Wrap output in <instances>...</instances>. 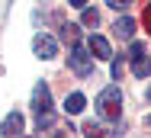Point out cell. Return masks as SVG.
I'll list each match as a JSON object with an SVG mask.
<instances>
[{"instance_id": "obj_1", "label": "cell", "mask_w": 151, "mask_h": 138, "mask_svg": "<svg viewBox=\"0 0 151 138\" xmlns=\"http://www.w3.org/2000/svg\"><path fill=\"white\" fill-rule=\"evenodd\" d=\"M96 112H100L106 122H119V116H122V93H119V87L100 90V96H96Z\"/></svg>"}, {"instance_id": "obj_2", "label": "cell", "mask_w": 151, "mask_h": 138, "mask_svg": "<svg viewBox=\"0 0 151 138\" xmlns=\"http://www.w3.org/2000/svg\"><path fill=\"white\" fill-rule=\"evenodd\" d=\"M68 68L77 74V77H90L93 74V55L87 45H81V42H74L71 45V55H68Z\"/></svg>"}, {"instance_id": "obj_3", "label": "cell", "mask_w": 151, "mask_h": 138, "mask_svg": "<svg viewBox=\"0 0 151 138\" xmlns=\"http://www.w3.org/2000/svg\"><path fill=\"white\" fill-rule=\"evenodd\" d=\"M32 52H35V58H42V61H52V58L58 55V42H55L52 35L39 32V35L32 39Z\"/></svg>"}, {"instance_id": "obj_4", "label": "cell", "mask_w": 151, "mask_h": 138, "mask_svg": "<svg viewBox=\"0 0 151 138\" xmlns=\"http://www.w3.org/2000/svg\"><path fill=\"white\" fill-rule=\"evenodd\" d=\"M32 106H35V112H52V90H48V83H35L32 87Z\"/></svg>"}, {"instance_id": "obj_5", "label": "cell", "mask_w": 151, "mask_h": 138, "mask_svg": "<svg viewBox=\"0 0 151 138\" xmlns=\"http://www.w3.org/2000/svg\"><path fill=\"white\" fill-rule=\"evenodd\" d=\"M87 48H90V55L100 58V61H109V58H113V48H109V42H106L103 35H90V39H87Z\"/></svg>"}, {"instance_id": "obj_6", "label": "cell", "mask_w": 151, "mask_h": 138, "mask_svg": "<svg viewBox=\"0 0 151 138\" xmlns=\"http://www.w3.org/2000/svg\"><path fill=\"white\" fill-rule=\"evenodd\" d=\"M23 125H26L23 112H10V116L0 122V135H19V132H23Z\"/></svg>"}, {"instance_id": "obj_7", "label": "cell", "mask_w": 151, "mask_h": 138, "mask_svg": "<svg viewBox=\"0 0 151 138\" xmlns=\"http://www.w3.org/2000/svg\"><path fill=\"white\" fill-rule=\"evenodd\" d=\"M132 74H135L138 80L151 77V58L148 55H135V58H132Z\"/></svg>"}, {"instance_id": "obj_8", "label": "cell", "mask_w": 151, "mask_h": 138, "mask_svg": "<svg viewBox=\"0 0 151 138\" xmlns=\"http://www.w3.org/2000/svg\"><path fill=\"white\" fill-rule=\"evenodd\" d=\"M113 29H116L119 39H132V35H135V19H132V16H119Z\"/></svg>"}, {"instance_id": "obj_9", "label": "cell", "mask_w": 151, "mask_h": 138, "mask_svg": "<svg viewBox=\"0 0 151 138\" xmlns=\"http://www.w3.org/2000/svg\"><path fill=\"white\" fill-rule=\"evenodd\" d=\"M84 106H87V100H84V93H71V96L64 100V109L71 112V116H77V112H84Z\"/></svg>"}, {"instance_id": "obj_10", "label": "cell", "mask_w": 151, "mask_h": 138, "mask_svg": "<svg viewBox=\"0 0 151 138\" xmlns=\"http://www.w3.org/2000/svg\"><path fill=\"white\" fill-rule=\"evenodd\" d=\"M81 23H84V26H96V23H100V13L90 10V6H84V10H81Z\"/></svg>"}, {"instance_id": "obj_11", "label": "cell", "mask_w": 151, "mask_h": 138, "mask_svg": "<svg viewBox=\"0 0 151 138\" xmlns=\"http://www.w3.org/2000/svg\"><path fill=\"white\" fill-rule=\"evenodd\" d=\"M35 125H39V132H42V129H48V125H55V116H52V112H39V119H35Z\"/></svg>"}, {"instance_id": "obj_12", "label": "cell", "mask_w": 151, "mask_h": 138, "mask_svg": "<svg viewBox=\"0 0 151 138\" xmlns=\"http://www.w3.org/2000/svg\"><path fill=\"white\" fill-rule=\"evenodd\" d=\"M84 132H87V138H103V129H100V125H93V122L84 125Z\"/></svg>"}, {"instance_id": "obj_13", "label": "cell", "mask_w": 151, "mask_h": 138, "mask_svg": "<svg viewBox=\"0 0 151 138\" xmlns=\"http://www.w3.org/2000/svg\"><path fill=\"white\" fill-rule=\"evenodd\" d=\"M61 29H64V32H61L64 39H71V42H77V26H71V23H68V26H61Z\"/></svg>"}, {"instance_id": "obj_14", "label": "cell", "mask_w": 151, "mask_h": 138, "mask_svg": "<svg viewBox=\"0 0 151 138\" xmlns=\"http://www.w3.org/2000/svg\"><path fill=\"white\" fill-rule=\"evenodd\" d=\"M135 55H145V45H142V42H132V48H129V58H135Z\"/></svg>"}, {"instance_id": "obj_15", "label": "cell", "mask_w": 151, "mask_h": 138, "mask_svg": "<svg viewBox=\"0 0 151 138\" xmlns=\"http://www.w3.org/2000/svg\"><path fill=\"white\" fill-rule=\"evenodd\" d=\"M106 3H109V6H113V10H125V6H129V3H132V0H106Z\"/></svg>"}, {"instance_id": "obj_16", "label": "cell", "mask_w": 151, "mask_h": 138, "mask_svg": "<svg viewBox=\"0 0 151 138\" xmlns=\"http://www.w3.org/2000/svg\"><path fill=\"white\" fill-rule=\"evenodd\" d=\"M113 77H116V80L122 77V58H116V61H113Z\"/></svg>"}, {"instance_id": "obj_17", "label": "cell", "mask_w": 151, "mask_h": 138, "mask_svg": "<svg viewBox=\"0 0 151 138\" xmlns=\"http://www.w3.org/2000/svg\"><path fill=\"white\" fill-rule=\"evenodd\" d=\"M71 6H77V10H84V6H87V0H71Z\"/></svg>"}, {"instance_id": "obj_18", "label": "cell", "mask_w": 151, "mask_h": 138, "mask_svg": "<svg viewBox=\"0 0 151 138\" xmlns=\"http://www.w3.org/2000/svg\"><path fill=\"white\" fill-rule=\"evenodd\" d=\"M145 23L151 26V3H148V10H145Z\"/></svg>"}, {"instance_id": "obj_19", "label": "cell", "mask_w": 151, "mask_h": 138, "mask_svg": "<svg viewBox=\"0 0 151 138\" xmlns=\"http://www.w3.org/2000/svg\"><path fill=\"white\" fill-rule=\"evenodd\" d=\"M55 138H68V135H61V132H58V135H55Z\"/></svg>"}, {"instance_id": "obj_20", "label": "cell", "mask_w": 151, "mask_h": 138, "mask_svg": "<svg viewBox=\"0 0 151 138\" xmlns=\"http://www.w3.org/2000/svg\"><path fill=\"white\" fill-rule=\"evenodd\" d=\"M148 100H151V87H148Z\"/></svg>"}, {"instance_id": "obj_21", "label": "cell", "mask_w": 151, "mask_h": 138, "mask_svg": "<svg viewBox=\"0 0 151 138\" xmlns=\"http://www.w3.org/2000/svg\"><path fill=\"white\" fill-rule=\"evenodd\" d=\"M148 122H151V119H148Z\"/></svg>"}]
</instances>
